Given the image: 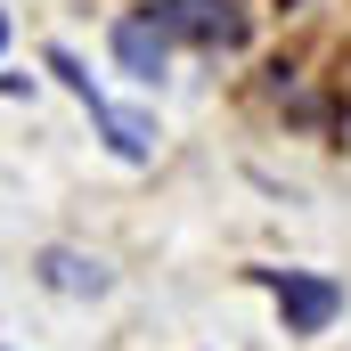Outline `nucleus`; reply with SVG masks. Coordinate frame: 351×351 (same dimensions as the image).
Masks as SVG:
<instances>
[{"instance_id":"obj_1","label":"nucleus","mask_w":351,"mask_h":351,"mask_svg":"<svg viewBox=\"0 0 351 351\" xmlns=\"http://www.w3.org/2000/svg\"><path fill=\"white\" fill-rule=\"evenodd\" d=\"M49 74H58V82L90 106V123L106 131V147H114L123 164H147V156H156V123H147V114H123V106H114V98L82 74V58H74V49H49Z\"/></svg>"},{"instance_id":"obj_2","label":"nucleus","mask_w":351,"mask_h":351,"mask_svg":"<svg viewBox=\"0 0 351 351\" xmlns=\"http://www.w3.org/2000/svg\"><path fill=\"white\" fill-rule=\"evenodd\" d=\"M254 286L278 302L286 335H327V327L343 319V286L319 278V269H254Z\"/></svg>"},{"instance_id":"obj_3","label":"nucleus","mask_w":351,"mask_h":351,"mask_svg":"<svg viewBox=\"0 0 351 351\" xmlns=\"http://www.w3.org/2000/svg\"><path fill=\"white\" fill-rule=\"evenodd\" d=\"M147 16L172 41H196V49H245V8L237 0H156Z\"/></svg>"},{"instance_id":"obj_4","label":"nucleus","mask_w":351,"mask_h":351,"mask_svg":"<svg viewBox=\"0 0 351 351\" xmlns=\"http://www.w3.org/2000/svg\"><path fill=\"white\" fill-rule=\"evenodd\" d=\"M114 66H123L131 82H164V66H172V33H164L156 16H123V25H114Z\"/></svg>"},{"instance_id":"obj_5","label":"nucleus","mask_w":351,"mask_h":351,"mask_svg":"<svg viewBox=\"0 0 351 351\" xmlns=\"http://www.w3.org/2000/svg\"><path fill=\"white\" fill-rule=\"evenodd\" d=\"M41 286H58V294H106V269L90 262V254L49 245V254H41Z\"/></svg>"},{"instance_id":"obj_6","label":"nucleus","mask_w":351,"mask_h":351,"mask_svg":"<svg viewBox=\"0 0 351 351\" xmlns=\"http://www.w3.org/2000/svg\"><path fill=\"white\" fill-rule=\"evenodd\" d=\"M0 49H8V8H0Z\"/></svg>"}]
</instances>
